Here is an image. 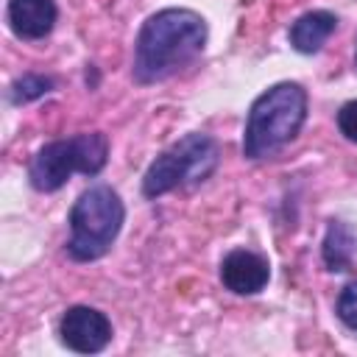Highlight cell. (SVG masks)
<instances>
[{
	"label": "cell",
	"mask_w": 357,
	"mask_h": 357,
	"mask_svg": "<svg viewBox=\"0 0 357 357\" xmlns=\"http://www.w3.org/2000/svg\"><path fill=\"white\" fill-rule=\"evenodd\" d=\"M206 20L192 8H162L151 14L134 42V81L159 84L190 67L206 45Z\"/></svg>",
	"instance_id": "6da1fadb"
},
{
	"label": "cell",
	"mask_w": 357,
	"mask_h": 357,
	"mask_svg": "<svg viewBox=\"0 0 357 357\" xmlns=\"http://www.w3.org/2000/svg\"><path fill=\"white\" fill-rule=\"evenodd\" d=\"M307 120V89L296 81L268 86L248 109L243 128V156L268 159L279 153Z\"/></svg>",
	"instance_id": "7a4b0ae2"
},
{
	"label": "cell",
	"mask_w": 357,
	"mask_h": 357,
	"mask_svg": "<svg viewBox=\"0 0 357 357\" xmlns=\"http://www.w3.org/2000/svg\"><path fill=\"white\" fill-rule=\"evenodd\" d=\"M126 220V206L109 184L86 187L70 209V240L67 254L75 262L100 259L117 240Z\"/></svg>",
	"instance_id": "3957f363"
},
{
	"label": "cell",
	"mask_w": 357,
	"mask_h": 357,
	"mask_svg": "<svg viewBox=\"0 0 357 357\" xmlns=\"http://www.w3.org/2000/svg\"><path fill=\"white\" fill-rule=\"evenodd\" d=\"M109 159V139L100 131L53 139L36 151L28 165V181L36 192L61 190L73 173L98 176Z\"/></svg>",
	"instance_id": "277c9868"
},
{
	"label": "cell",
	"mask_w": 357,
	"mask_h": 357,
	"mask_svg": "<svg viewBox=\"0 0 357 357\" xmlns=\"http://www.w3.org/2000/svg\"><path fill=\"white\" fill-rule=\"evenodd\" d=\"M218 162H220V151L209 134L201 131L184 134L148 165L142 176V192L145 198H159L170 190L201 184L215 173Z\"/></svg>",
	"instance_id": "5b68a950"
},
{
	"label": "cell",
	"mask_w": 357,
	"mask_h": 357,
	"mask_svg": "<svg viewBox=\"0 0 357 357\" xmlns=\"http://www.w3.org/2000/svg\"><path fill=\"white\" fill-rule=\"evenodd\" d=\"M59 337L70 351L78 354H98L112 340V321L86 304L70 307L59 321Z\"/></svg>",
	"instance_id": "8992f818"
},
{
	"label": "cell",
	"mask_w": 357,
	"mask_h": 357,
	"mask_svg": "<svg viewBox=\"0 0 357 357\" xmlns=\"http://www.w3.org/2000/svg\"><path fill=\"white\" fill-rule=\"evenodd\" d=\"M271 279V265L262 254L248 248H234L220 262V282L226 290L237 296H254L259 293Z\"/></svg>",
	"instance_id": "52a82bcc"
},
{
	"label": "cell",
	"mask_w": 357,
	"mask_h": 357,
	"mask_svg": "<svg viewBox=\"0 0 357 357\" xmlns=\"http://www.w3.org/2000/svg\"><path fill=\"white\" fill-rule=\"evenodd\" d=\"M8 28L17 39H45L59 17L53 0H8Z\"/></svg>",
	"instance_id": "ba28073f"
},
{
	"label": "cell",
	"mask_w": 357,
	"mask_h": 357,
	"mask_svg": "<svg viewBox=\"0 0 357 357\" xmlns=\"http://www.w3.org/2000/svg\"><path fill=\"white\" fill-rule=\"evenodd\" d=\"M335 28H337V17L332 11H326V8H315V11L301 14L290 25L287 39H290L293 50L310 56V53H318L326 45V39L335 33Z\"/></svg>",
	"instance_id": "9c48e42d"
},
{
	"label": "cell",
	"mask_w": 357,
	"mask_h": 357,
	"mask_svg": "<svg viewBox=\"0 0 357 357\" xmlns=\"http://www.w3.org/2000/svg\"><path fill=\"white\" fill-rule=\"evenodd\" d=\"M354 251H357V240H354V231L340 223V220H332L329 229H326V237H324V265L335 273L346 271L354 259Z\"/></svg>",
	"instance_id": "30bf717a"
},
{
	"label": "cell",
	"mask_w": 357,
	"mask_h": 357,
	"mask_svg": "<svg viewBox=\"0 0 357 357\" xmlns=\"http://www.w3.org/2000/svg\"><path fill=\"white\" fill-rule=\"evenodd\" d=\"M53 86H56V81H53V78L39 75V73H25V75H20V78L11 84L8 98H11V103L22 106V103H31V100H36V98L47 95Z\"/></svg>",
	"instance_id": "8fae6325"
},
{
	"label": "cell",
	"mask_w": 357,
	"mask_h": 357,
	"mask_svg": "<svg viewBox=\"0 0 357 357\" xmlns=\"http://www.w3.org/2000/svg\"><path fill=\"white\" fill-rule=\"evenodd\" d=\"M335 312H337V318H340L351 332H357V279L349 282V284L340 290Z\"/></svg>",
	"instance_id": "7c38bea8"
},
{
	"label": "cell",
	"mask_w": 357,
	"mask_h": 357,
	"mask_svg": "<svg viewBox=\"0 0 357 357\" xmlns=\"http://www.w3.org/2000/svg\"><path fill=\"white\" fill-rule=\"evenodd\" d=\"M337 128L346 139L357 142V100H349L337 109Z\"/></svg>",
	"instance_id": "4fadbf2b"
}]
</instances>
